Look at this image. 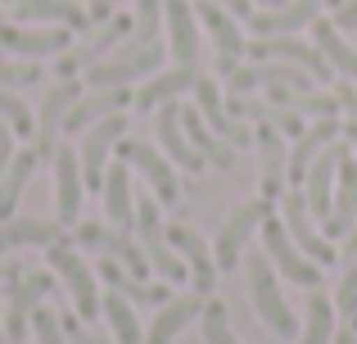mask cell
Wrapping results in <instances>:
<instances>
[{"label":"cell","instance_id":"cell-24","mask_svg":"<svg viewBox=\"0 0 357 344\" xmlns=\"http://www.w3.org/2000/svg\"><path fill=\"white\" fill-rule=\"evenodd\" d=\"M357 222V154L349 150L340 163V181H335V204H331V218L321 222V236L326 240H340L349 236Z\"/></svg>","mask_w":357,"mask_h":344},{"label":"cell","instance_id":"cell-5","mask_svg":"<svg viewBox=\"0 0 357 344\" xmlns=\"http://www.w3.org/2000/svg\"><path fill=\"white\" fill-rule=\"evenodd\" d=\"M262 254L271 258V267H276L285 281L307 285V290H321V263H312V258L289 240V231H285V222H280V218L262 222Z\"/></svg>","mask_w":357,"mask_h":344},{"label":"cell","instance_id":"cell-55","mask_svg":"<svg viewBox=\"0 0 357 344\" xmlns=\"http://www.w3.org/2000/svg\"><path fill=\"white\" fill-rule=\"evenodd\" d=\"M0 23H5V14H0Z\"/></svg>","mask_w":357,"mask_h":344},{"label":"cell","instance_id":"cell-45","mask_svg":"<svg viewBox=\"0 0 357 344\" xmlns=\"http://www.w3.org/2000/svg\"><path fill=\"white\" fill-rule=\"evenodd\" d=\"M118 5H122V0H91V9H86V14H91V23H109V18H114L118 14Z\"/></svg>","mask_w":357,"mask_h":344},{"label":"cell","instance_id":"cell-1","mask_svg":"<svg viewBox=\"0 0 357 344\" xmlns=\"http://www.w3.org/2000/svg\"><path fill=\"white\" fill-rule=\"evenodd\" d=\"M244 281H249V299H253V308H258L262 327H267L271 336H280V340H294L298 336V317H294V308H289V299L280 294V276H276V267H271L267 254L244 258Z\"/></svg>","mask_w":357,"mask_h":344},{"label":"cell","instance_id":"cell-33","mask_svg":"<svg viewBox=\"0 0 357 344\" xmlns=\"http://www.w3.org/2000/svg\"><path fill=\"white\" fill-rule=\"evenodd\" d=\"M181 127H185V136H190V145H195V150H199L208 163H218V168H227V172L236 168V150H231L222 136L208 132V123H204V114H199L195 105H190V109L181 105Z\"/></svg>","mask_w":357,"mask_h":344},{"label":"cell","instance_id":"cell-11","mask_svg":"<svg viewBox=\"0 0 357 344\" xmlns=\"http://www.w3.org/2000/svg\"><path fill=\"white\" fill-rule=\"evenodd\" d=\"M122 136H127V118H122V114H114V118H105V123H96V127L82 132L77 159H82V181H86V190H105L109 154L118 150Z\"/></svg>","mask_w":357,"mask_h":344},{"label":"cell","instance_id":"cell-18","mask_svg":"<svg viewBox=\"0 0 357 344\" xmlns=\"http://www.w3.org/2000/svg\"><path fill=\"white\" fill-rule=\"evenodd\" d=\"M0 45L9 54H23V59H59L63 50H73V32L68 27H9L0 23Z\"/></svg>","mask_w":357,"mask_h":344},{"label":"cell","instance_id":"cell-12","mask_svg":"<svg viewBox=\"0 0 357 344\" xmlns=\"http://www.w3.org/2000/svg\"><path fill=\"white\" fill-rule=\"evenodd\" d=\"M118 159L145 177L158 204H176V200H181V181H176V172H172V159L158 154L154 145H140V141H127V136H122V141H118Z\"/></svg>","mask_w":357,"mask_h":344},{"label":"cell","instance_id":"cell-52","mask_svg":"<svg viewBox=\"0 0 357 344\" xmlns=\"http://www.w3.org/2000/svg\"><path fill=\"white\" fill-rule=\"evenodd\" d=\"M253 5H267V9H280V5H289V0H253Z\"/></svg>","mask_w":357,"mask_h":344},{"label":"cell","instance_id":"cell-19","mask_svg":"<svg viewBox=\"0 0 357 344\" xmlns=\"http://www.w3.org/2000/svg\"><path fill=\"white\" fill-rule=\"evenodd\" d=\"M154 132H158V145H163V154L172 159V168H185V172H204V154L190 145V136H185L181 127V105L176 100H167V105L154 109Z\"/></svg>","mask_w":357,"mask_h":344},{"label":"cell","instance_id":"cell-10","mask_svg":"<svg viewBox=\"0 0 357 344\" xmlns=\"http://www.w3.org/2000/svg\"><path fill=\"white\" fill-rule=\"evenodd\" d=\"M50 272H14L9 276V313H5V336L9 344H23L32 331V313L50 294Z\"/></svg>","mask_w":357,"mask_h":344},{"label":"cell","instance_id":"cell-22","mask_svg":"<svg viewBox=\"0 0 357 344\" xmlns=\"http://www.w3.org/2000/svg\"><path fill=\"white\" fill-rule=\"evenodd\" d=\"M82 195H86V181H82V159L77 150H54V209H59V227H77L82 218Z\"/></svg>","mask_w":357,"mask_h":344},{"label":"cell","instance_id":"cell-34","mask_svg":"<svg viewBox=\"0 0 357 344\" xmlns=\"http://www.w3.org/2000/svg\"><path fill=\"white\" fill-rule=\"evenodd\" d=\"M312 36H317V50L326 54V63H331L335 73H344L349 82H357V50L340 36L335 18H317V23H312Z\"/></svg>","mask_w":357,"mask_h":344},{"label":"cell","instance_id":"cell-16","mask_svg":"<svg viewBox=\"0 0 357 344\" xmlns=\"http://www.w3.org/2000/svg\"><path fill=\"white\" fill-rule=\"evenodd\" d=\"M195 109L204 114L208 132H213V136H222V141H227L231 150H244V145H253L249 127H244L240 118H231V109H227V100H222L218 82L204 77V73H199V82H195Z\"/></svg>","mask_w":357,"mask_h":344},{"label":"cell","instance_id":"cell-35","mask_svg":"<svg viewBox=\"0 0 357 344\" xmlns=\"http://www.w3.org/2000/svg\"><path fill=\"white\" fill-rule=\"evenodd\" d=\"M36 159H41L36 150H18V154H14V163H9V172L0 177V222L14 218L18 200H23V186L32 181V172H36Z\"/></svg>","mask_w":357,"mask_h":344},{"label":"cell","instance_id":"cell-31","mask_svg":"<svg viewBox=\"0 0 357 344\" xmlns=\"http://www.w3.org/2000/svg\"><path fill=\"white\" fill-rule=\"evenodd\" d=\"M258 150H262V200H280V195H285V181H289L285 177L289 172V154H285V145H280L276 127L262 123Z\"/></svg>","mask_w":357,"mask_h":344},{"label":"cell","instance_id":"cell-8","mask_svg":"<svg viewBox=\"0 0 357 344\" xmlns=\"http://www.w3.org/2000/svg\"><path fill=\"white\" fill-rule=\"evenodd\" d=\"M271 218V200H244L240 209H231V218L222 222L218 231V245H213V258H218V272H231L240 267V254H244V240L253 231H262V222Z\"/></svg>","mask_w":357,"mask_h":344},{"label":"cell","instance_id":"cell-40","mask_svg":"<svg viewBox=\"0 0 357 344\" xmlns=\"http://www.w3.org/2000/svg\"><path fill=\"white\" fill-rule=\"evenodd\" d=\"M0 123H9L14 136H36V123L27 114V105L18 96H9V91H0Z\"/></svg>","mask_w":357,"mask_h":344},{"label":"cell","instance_id":"cell-53","mask_svg":"<svg viewBox=\"0 0 357 344\" xmlns=\"http://www.w3.org/2000/svg\"><path fill=\"white\" fill-rule=\"evenodd\" d=\"M349 118H353V123H357V100H353V105H349Z\"/></svg>","mask_w":357,"mask_h":344},{"label":"cell","instance_id":"cell-39","mask_svg":"<svg viewBox=\"0 0 357 344\" xmlns=\"http://www.w3.org/2000/svg\"><path fill=\"white\" fill-rule=\"evenodd\" d=\"M199 331H204V344H240L236 331H231V317H227V304L208 299L199 313Z\"/></svg>","mask_w":357,"mask_h":344},{"label":"cell","instance_id":"cell-13","mask_svg":"<svg viewBox=\"0 0 357 344\" xmlns=\"http://www.w3.org/2000/svg\"><path fill=\"white\" fill-rule=\"evenodd\" d=\"M195 14H199V23L208 27V36H213V50H218V73L222 77H231V73L240 68V59H244V27L236 23V14H227L222 5H213V0H199L195 5Z\"/></svg>","mask_w":357,"mask_h":344},{"label":"cell","instance_id":"cell-2","mask_svg":"<svg viewBox=\"0 0 357 344\" xmlns=\"http://www.w3.org/2000/svg\"><path fill=\"white\" fill-rule=\"evenodd\" d=\"M131 231L140 236V249H145L149 267H154L167 285L185 281L190 267L181 263V254H176L172 245H167V227H163V218H158V200H154V195H136V227H131Z\"/></svg>","mask_w":357,"mask_h":344},{"label":"cell","instance_id":"cell-47","mask_svg":"<svg viewBox=\"0 0 357 344\" xmlns=\"http://www.w3.org/2000/svg\"><path fill=\"white\" fill-rule=\"evenodd\" d=\"M213 5H222V9H227V14L244 18V23H249V18H253V0H213Z\"/></svg>","mask_w":357,"mask_h":344},{"label":"cell","instance_id":"cell-14","mask_svg":"<svg viewBox=\"0 0 357 344\" xmlns=\"http://www.w3.org/2000/svg\"><path fill=\"white\" fill-rule=\"evenodd\" d=\"M82 100V82L77 77H63V82H54L50 91H45V105H41V114H36V145L32 150L41 154V159H54V150H59V132H63V118H68V109Z\"/></svg>","mask_w":357,"mask_h":344},{"label":"cell","instance_id":"cell-44","mask_svg":"<svg viewBox=\"0 0 357 344\" xmlns=\"http://www.w3.org/2000/svg\"><path fill=\"white\" fill-rule=\"evenodd\" d=\"M14 132H9V123H0V177L9 172V163H14Z\"/></svg>","mask_w":357,"mask_h":344},{"label":"cell","instance_id":"cell-27","mask_svg":"<svg viewBox=\"0 0 357 344\" xmlns=\"http://www.w3.org/2000/svg\"><path fill=\"white\" fill-rule=\"evenodd\" d=\"M18 23H45V27H68V32H86L91 14L77 0H14Z\"/></svg>","mask_w":357,"mask_h":344},{"label":"cell","instance_id":"cell-32","mask_svg":"<svg viewBox=\"0 0 357 344\" xmlns=\"http://www.w3.org/2000/svg\"><path fill=\"white\" fill-rule=\"evenodd\" d=\"M195 82H199V73L195 68H172V73H154V77L145 82V87L136 91V109L140 114H149V109H158V105H167V100H176V96H185V91H195Z\"/></svg>","mask_w":357,"mask_h":344},{"label":"cell","instance_id":"cell-43","mask_svg":"<svg viewBox=\"0 0 357 344\" xmlns=\"http://www.w3.org/2000/svg\"><path fill=\"white\" fill-rule=\"evenodd\" d=\"M32 336H36V344H63L59 317H54L50 308H36V313H32Z\"/></svg>","mask_w":357,"mask_h":344},{"label":"cell","instance_id":"cell-4","mask_svg":"<svg viewBox=\"0 0 357 344\" xmlns=\"http://www.w3.org/2000/svg\"><path fill=\"white\" fill-rule=\"evenodd\" d=\"M158 68H163V45H131V41H122V50L114 54V59H100L96 68H86V87L91 91L127 87V82L154 77Z\"/></svg>","mask_w":357,"mask_h":344},{"label":"cell","instance_id":"cell-9","mask_svg":"<svg viewBox=\"0 0 357 344\" xmlns=\"http://www.w3.org/2000/svg\"><path fill=\"white\" fill-rule=\"evenodd\" d=\"M244 54H249L253 63H267V59H276V63H294V68H303V73H312L317 82H331V63H326V54L317 50V45H307V41H298V36H253L249 45H244Z\"/></svg>","mask_w":357,"mask_h":344},{"label":"cell","instance_id":"cell-42","mask_svg":"<svg viewBox=\"0 0 357 344\" xmlns=\"http://www.w3.org/2000/svg\"><path fill=\"white\" fill-rule=\"evenodd\" d=\"M335 313H357V258L353 263H344V281H340V290H335Z\"/></svg>","mask_w":357,"mask_h":344},{"label":"cell","instance_id":"cell-54","mask_svg":"<svg viewBox=\"0 0 357 344\" xmlns=\"http://www.w3.org/2000/svg\"><path fill=\"white\" fill-rule=\"evenodd\" d=\"M353 336H357V313H353Z\"/></svg>","mask_w":357,"mask_h":344},{"label":"cell","instance_id":"cell-46","mask_svg":"<svg viewBox=\"0 0 357 344\" xmlns=\"http://www.w3.org/2000/svg\"><path fill=\"white\" fill-rule=\"evenodd\" d=\"M335 27H340V32H353L357 27V0H344V5L335 9Z\"/></svg>","mask_w":357,"mask_h":344},{"label":"cell","instance_id":"cell-28","mask_svg":"<svg viewBox=\"0 0 357 344\" xmlns=\"http://www.w3.org/2000/svg\"><path fill=\"white\" fill-rule=\"evenodd\" d=\"M105 218H109V227H118V231H131L136 227V195H131V168L127 163H109V172H105Z\"/></svg>","mask_w":357,"mask_h":344},{"label":"cell","instance_id":"cell-15","mask_svg":"<svg viewBox=\"0 0 357 344\" xmlns=\"http://www.w3.org/2000/svg\"><path fill=\"white\" fill-rule=\"evenodd\" d=\"M131 27H136V18L114 14L109 23H100V32L91 36V41L73 45V50H63V54H59V82H63V77H77L82 68H96V63L105 59V54L114 50L118 41H127V36H131Z\"/></svg>","mask_w":357,"mask_h":344},{"label":"cell","instance_id":"cell-50","mask_svg":"<svg viewBox=\"0 0 357 344\" xmlns=\"http://www.w3.org/2000/svg\"><path fill=\"white\" fill-rule=\"evenodd\" d=\"M344 141H349V150L357 154V123H349V127H344Z\"/></svg>","mask_w":357,"mask_h":344},{"label":"cell","instance_id":"cell-38","mask_svg":"<svg viewBox=\"0 0 357 344\" xmlns=\"http://www.w3.org/2000/svg\"><path fill=\"white\" fill-rule=\"evenodd\" d=\"M136 27L127 41L131 45H158V23H163V0H136Z\"/></svg>","mask_w":357,"mask_h":344},{"label":"cell","instance_id":"cell-6","mask_svg":"<svg viewBox=\"0 0 357 344\" xmlns=\"http://www.w3.org/2000/svg\"><path fill=\"white\" fill-rule=\"evenodd\" d=\"M280 222H285V231H289V240H294L298 249H303L312 263H321V267H331V263H340V249L331 245V240L317 231V222H312V209H307V195L298 190V186H289L285 195H280Z\"/></svg>","mask_w":357,"mask_h":344},{"label":"cell","instance_id":"cell-48","mask_svg":"<svg viewBox=\"0 0 357 344\" xmlns=\"http://www.w3.org/2000/svg\"><path fill=\"white\" fill-rule=\"evenodd\" d=\"M340 258H344V263H353V258H357V222H353V231H349V236H344Z\"/></svg>","mask_w":357,"mask_h":344},{"label":"cell","instance_id":"cell-36","mask_svg":"<svg viewBox=\"0 0 357 344\" xmlns=\"http://www.w3.org/2000/svg\"><path fill=\"white\" fill-rule=\"evenodd\" d=\"M335 340V299H326L321 290L307 294V317L294 344H331Z\"/></svg>","mask_w":357,"mask_h":344},{"label":"cell","instance_id":"cell-20","mask_svg":"<svg viewBox=\"0 0 357 344\" xmlns=\"http://www.w3.org/2000/svg\"><path fill=\"white\" fill-rule=\"evenodd\" d=\"M167 245L181 254V263L190 267V281H195V294L208 299L213 285H218V258L208 254V240L190 227H167Z\"/></svg>","mask_w":357,"mask_h":344},{"label":"cell","instance_id":"cell-51","mask_svg":"<svg viewBox=\"0 0 357 344\" xmlns=\"http://www.w3.org/2000/svg\"><path fill=\"white\" fill-rule=\"evenodd\" d=\"M331 344H357V336H353V327L349 331H335V340Z\"/></svg>","mask_w":357,"mask_h":344},{"label":"cell","instance_id":"cell-37","mask_svg":"<svg viewBox=\"0 0 357 344\" xmlns=\"http://www.w3.org/2000/svg\"><path fill=\"white\" fill-rule=\"evenodd\" d=\"M100 313H105V322H109V331H114L118 344H145V331H140V322H136V308H131L122 294L109 290L105 299H100Z\"/></svg>","mask_w":357,"mask_h":344},{"label":"cell","instance_id":"cell-23","mask_svg":"<svg viewBox=\"0 0 357 344\" xmlns=\"http://www.w3.org/2000/svg\"><path fill=\"white\" fill-rule=\"evenodd\" d=\"M321 5L326 0H289L280 9H267V14H253L249 18V32L253 36H294L303 27H312L321 18Z\"/></svg>","mask_w":357,"mask_h":344},{"label":"cell","instance_id":"cell-49","mask_svg":"<svg viewBox=\"0 0 357 344\" xmlns=\"http://www.w3.org/2000/svg\"><path fill=\"white\" fill-rule=\"evenodd\" d=\"M73 340H77V344H109L105 336H91V331H82V327L73 331Z\"/></svg>","mask_w":357,"mask_h":344},{"label":"cell","instance_id":"cell-30","mask_svg":"<svg viewBox=\"0 0 357 344\" xmlns=\"http://www.w3.org/2000/svg\"><path fill=\"white\" fill-rule=\"evenodd\" d=\"M63 240V227L59 222H45V218H9L0 222V254H9V249H27V245H59Z\"/></svg>","mask_w":357,"mask_h":344},{"label":"cell","instance_id":"cell-3","mask_svg":"<svg viewBox=\"0 0 357 344\" xmlns=\"http://www.w3.org/2000/svg\"><path fill=\"white\" fill-rule=\"evenodd\" d=\"M73 240H77L82 249H91V254L100 258H114L122 263L136 281H145V272H154L145 258V249H140V240L131 236V231H118V227H105V222H77V231H73Z\"/></svg>","mask_w":357,"mask_h":344},{"label":"cell","instance_id":"cell-26","mask_svg":"<svg viewBox=\"0 0 357 344\" xmlns=\"http://www.w3.org/2000/svg\"><path fill=\"white\" fill-rule=\"evenodd\" d=\"M344 136V123L340 118H317V123H307V132L294 141V150H289V186H303V177L307 168L317 163V154L326 150V145H335Z\"/></svg>","mask_w":357,"mask_h":344},{"label":"cell","instance_id":"cell-29","mask_svg":"<svg viewBox=\"0 0 357 344\" xmlns=\"http://www.w3.org/2000/svg\"><path fill=\"white\" fill-rule=\"evenodd\" d=\"M204 304H208V299H199V294H176V299H167L163 308H158L154 327L145 331V344H172L190 322H199Z\"/></svg>","mask_w":357,"mask_h":344},{"label":"cell","instance_id":"cell-21","mask_svg":"<svg viewBox=\"0 0 357 344\" xmlns=\"http://www.w3.org/2000/svg\"><path fill=\"white\" fill-rule=\"evenodd\" d=\"M163 23H167V45H172L176 68H195L199 59V14L190 0H163Z\"/></svg>","mask_w":357,"mask_h":344},{"label":"cell","instance_id":"cell-7","mask_svg":"<svg viewBox=\"0 0 357 344\" xmlns=\"http://www.w3.org/2000/svg\"><path fill=\"white\" fill-rule=\"evenodd\" d=\"M45 263L54 267V272L63 276V285H68L73 294V308H77L82 322H96L100 317V290H96V272L86 267V258L77 254V249L68 245V240H59V245L45 249Z\"/></svg>","mask_w":357,"mask_h":344},{"label":"cell","instance_id":"cell-41","mask_svg":"<svg viewBox=\"0 0 357 344\" xmlns=\"http://www.w3.org/2000/svg\"><path fill=\"white\" fill-rule=\"evenodd\" d=\"M32 82H41V68H36L32 59H0V91L9 87H32Z\"/></svg>","mask_w":357,"mask_h":344},{"label":"cell","instance_id":"cell-25","mask_svg":"<svg viewBox=\"0 0 357 344\" xmlns=\"http://www.w3.org/2000/svg\"><path fill=\"white\" fill-rule=\"evenodd\" d=\"M127 105H131V91H127V87H105V91H91V96H82L77 105L68 109V118H63V132L82 136L86 127H96V123H105V118L122 114Z\"/></svg>","mask_w":357,"mask_h":344},{"label":"cell","instance_id":"cell-17","mask_svg":"<svg viewBox=\"0 0 357 344\" xmlns=\"http://www.w3.org/2000/svg\"><path fill=\"white\" fill-rule=\"evenodd\" d=\"M344 154H349V145H326L321 154H317V163L307 168L303 177V186L298 190L307 195V209H312V218L317 222H326L331 218V204H335V181H340V163H344Z\"/></svg>","mask_w":357,"mask_h":344}]
</instances>
